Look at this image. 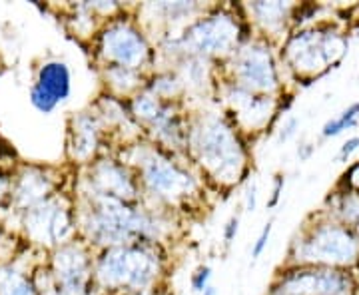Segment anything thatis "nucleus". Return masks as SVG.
<instances>
[{
  "label": "nucleus",
  "mask_w": 359,
  "mask_h": 295,
  "mask_svg": "<svg viewBox=\"0 0 359 295\" xmlns=\"http://www.w3.org/2000/svg\"><path fill=\"white\" fill-rule=\"evenodd\" d=\"M194 150L218 180H238L244 166V152L238 138L224 122L205 120L192 132Z\"/></svg>",
  "instance_id": "nucleus-1"
},
{
  "label": "nucleus",
  "mask_w": 359,
  "mask_h": 295,
  "mask_svg": "<svg viewBox=\"0 0 359 295\" xmlns=\"http://www.w3.org/2000/svg\"><path fill=\"white\" fill-rule=\"evenodd\" d=\"M90 235L100 244L122 245L132 238H142L152 231V221L140 212L124 205L122 200L102 195L90 216Z\"/></svg>",
  "instance_id": "nucleus-2"
},
{
  "label": "nucleus",
  "mask_w": 359,
  "mask_h": 295,
  "mask_svg": "<svg viewBox=\"0 0 359 295\" xmlns=\"http://www.w3.org/2000/svg\"><path fill=\"white\" fill-rule=\"evenodd\" d=\"M158 271V261L152 254L140 247L116 245L110 247L98 261L96 277L104 287L142 289L152 283Z\"/></svg>",
  "instance_id": "nucleus-3"
},
{
  "label": "nucleus",
  "mask_w": 359,
  "mask_h": 295,
  "mask_svg": "<svg viewBox=\"0 0 359 295\" xmlns=\"http://www.w3.org/2000/svg\"><path fill=\"white\" fill-rule=\"evenodd\" d=\"M359 256L355 238L339 226H321L304 240L297 257L318 263H353Z\"/></svg>",
  "instance_id": "nucleus-4"
},
{
  "label": "nucleus",
  "mask_w": 359,
  "mask_h": 295,
  "mask_svg": "<svg viewBox=\"0 0 359 295\" xmlns=\"http://www.w3.org/2000/svg\"><path fill=\"white\" fill-rule=\"evenodd\" d=\"M238 40V26L230 16H210L200 20L186 32V46L192 52L202 54H224L236 46Z\"/></svg>",
  "instance_id": "nucleus-5"
},
{
  "label": "nucleus",
  "mask_w": 359,
  "mask_h": 295,
  "mask_svg": "<svg viewBox=\"0 0 359 295\" xmlns=\"http://www.w3.org/2000/svg\"><path fill=\"white\" fill-rule=\"evenodd\" d=\"M102 54L114 66L134 70L146 60L148 46L136 28L124 25V22H118L104 32Z\"/></svg>",
  "instance_id": "nucleus-6"
},
{
  "label": "nucleus",
  "mask_w": 359,
  "mask_h": 295,
  "mask_svg": "<svg viewBox=\"0 0 359 295\" xmlns=\"http://www.w3.org/2000/svg\"><path fill=\"white\" fill-rule=\"evenodd\" d=\"M70 90L72 84L68 66L60 60H50L40 66L36 82L30 90V102L42 114H50L58 104L70 96Z\"/></svg>",
  "instance_id": "nucleus-7"
},
{
  "label": "nucleus",
  "mask_w": 359,
  "mask_h": 295,
  "mask_svg": "<svg viewBox=\"0 0 359 295\" xmlns=\"http://www.w3.org/2000/svg\"><path fill=\"white\" fill-rule=\"evenodd\" d=\"M236 76L248 92H271L278 86L276 66L269 52L259 44H250L238 54Z\"/></svg>",
  "instance_id": "nucleus-8"
},
{
  "label": "nucleus",
  "mask_w": 359,
  "mask_h": 295,
  "mask_svg": "<svg viewBox=\"0 0 359 295\" xmlns=\"http://www.w3.org/2000/svg\"><path fill=\"white\" fill-rule=\"evenodd\" d=\"M341 48L344 42L337 36L321 32H304L295 36L287 46L290 58L299 70H318L323 64L332 62L335 54H341Z\"/></svg>",
  "instance_id": "nucleus-9"
},
{
  "label": "nucleus",
  "mask_w": 359,
  "mask_h": 295,
  "mask_svg": "<svg viewBox=\"0 0 359 295\" xmlns=\"http://www.w3.org/2000/svg\"><path fill=\"white\" fill-rule=\"evenodd\" d=\"M347 285L349 280L339 271H297L287 275L271 295H344Z\"/></svg>",
  "instance_id": "nucleus-10"
},
{
  "label": "nucleus",
  "mask_w": 359,
  "mask_h": 295,
  "mask_svg": "<svg viewBox=\"0 0 359 295\" xmlns=\"http://www.w3.org/2000/svg\"><path fill=\"white\" fill-rule=\"evenodd\" d=\"M26 230L39 242L58 244L70 233L68 212L56 202H42L39 205H32L26 212Z\"/></svg>",
  "instance_id": "nucleus-11"
},
{
  "label": "nucleus",
  "mask_w": 359,
  "mask_h": 295,
  "mask_svg": "<svg viewBox=\"0 0 359 295\" xmlns=\"http://www.w3.org/2000/svg\"><path fill=\"white\" fill-rule=\"evenodd\" d=\"M54 270L58 277V295H86L90 266L82 249L74 245L62 247L56 254Z\"/></svg>",
  "instance_id": "nucleus-12"
},
{
  "label": "nucleus",
  "mask_w": 359,
  "mask_h": 295,
  "mask_svg": "<svg viewBox=\"0 0 359 295\" xmlns=\"http://www.w3.org/2000/svg\"><path fill=\"white\" fill-rule=\"evenodd\" d=\"M142 176L146 186L158 195H184L194 190L192 178L182 172L176 164L162 160V158H150L142 166Z\"/></svg>",
  "instance_id": "nucleus-13"
},
{
  "label": "nucleus",
  "mask_w": 359,
  "mask_h": 295,
  "mask_svg": "<svg viewBox=\"0 0 359 295\" xmlns=\"http://www.w3.org/2000/svg\"><path fill=\"white\" fill-rule=\"evenodd\" d=\"M94 184L102 190V195L116 198V200H126L134 195V184L128 178V174L120 166L104 162L100 166L94 167Z\"/></svg>",
  "instance_id": "nucleus-14"
},
{
  "label": "nucleus",
  "mask_w": 359,
  "mask_h": 295,
  "mask_svg": "<svg viewBox=\"0 0 359 295\" xmlns=\"http://www.w3.org/2000/svg\"><path fill=\"white\" fill-rule=\"evenodd\" d=\"M50 190L48 180L42 178L40 174H26L20 178L18 186H16V200L20 205H36L42 202V198Z\"/></svg>",
  "instance_id": "nucleus-15"
},
{
  "label": "nucleus",
  "mask_w": 359,
  "mask_h": 295,
  "mask_svg": "<svg viewBox=\"0 0 359 295\" xmlns=\"http://www.w3.org/2000/svg\"><path fill=\"white\" fill-rule=\"evenodd\" d=\"M98 142V130L88 116H80L74 126V156L76 158H88L96 150Z\"/></svg>",
  "instance_id": "nucleus-16"
},
{
  "label": "nucleus",
  "mask_w": 359,
  "mask_h": 295,
  "mask_svg": "<svg viewBox=\"0 0 359 295\" xmlns=\"http://www.w3.org/2000/svg\"><path fill=\"white\" fill-rule=\"evenodd\" d=\"M0 295H36L34 285L14 270H0Z\"/></svg>",
  "instance_id": "nucleus-17"
},
{
  "label": "nucleus",
  "mask_w": 359,
  "mask_h": 295,
  "mask_svg": "<svg viewBox=\"0 0 359 295\" xmlns=\"http://www.w3.org/2000/svg\"><path fill=\"white\" fill-rule=\"evenodd\" d=\"M358 118H359V104H353L349 110L344 112L341 118L332 120V122H327V124L323 126V136H337L341 130L349 128V126H355Z\"/></svg>",
  "instance_id": "nucleus-18"
},
{
  "label": "nucleus",
  "mask_w": 359,
  "mask_h": 295,
  "mask_svg": "<svg viewBox=\"0 0 359 295\" xmlns=\"http://www.w3.org/2000/svg\"><path fill=\"white\" fill-rule=\"evenodd\" d=\"M252 8H254V13L259 18L262 16H269V22L282 20L285 13H287V4H282V2H262V4H254Z\"/></svg>",
  "instance_id": "nucleus-19"
},
{
  "label": "nucleus",
  "mask_w": 359,
  "mask_h": 295,
  "mask_svg": "<svg viewBox=\"0 0 359 295\" xmlns=\"http://www.w3.org/2000/svg\"><path fill=\"white\" fill-rule=\"evenodd\" d=\"M210 277H212V270L205 266V268H200V270L196 271L192 275V287L194 291H204L205 287H208V282H210Z\"/></svg>",
  "instance_id": "nucleus-20"
},
{
  "label": "nucleus",
  "mask_w": 359,
  "mask_h": 295,
  "mask_svg": "<svg viewBox=\"0 0 359 295\" xmlns=\"http://www.w3.org/2000/svg\"><path fill=\"white\" fill-rule=\"evenodd\" d=\"M269 233H271V224H266V228L262 230L259 238H257L256 245H254V252H252V257H254V259H257V257L262 256V252L266 249V245H268V240H269Z\"/></svg>",
  "instance_id": "nucleus-21"
},
{
  "label": "nucleus",
  "mask_w": 359,
  "mask_h": 295,
  "mask_svg": "<svg viewBox=\"0 0 359 295\" xmlns=\"http://www.w3.org/2000/svg\"><path fill=\"white\" fill-rule=\"evenodd\" d=\"M358 148H359V138H351L349 142H346V144H344V148H341V152H339V160H346V158H349V156L353 154Z\"/></svg>",
  "instance_id": "nucleus-22"
},
{
  "label": "nucleus",
  "mask_w": 359,
  "mask_h": 295,
  "mask_svg": "<svg viewBox=\"0 0 359 295\" xmlns=\"http://www.w3.org/2000/svg\"><path fill=\"white\" fill-rule=\"evenodd\" d=\"M238 233V218H231L226 226V231H224V238H226V244H231V240L236 238Z\"/></svg>",
  "instance_id": "nucleus-23"
},
{
  "label": "nucleus",
  "mask_w": 359,
  "mask_h": 295,
  "mask_svg": "<svg viewBox=\"0 0 359 295\" xmlns=\"http://www.w3.org/2000/svg\"><path fill=\"white\" fill-rule=\"evenodd\" d=\"M346 216L351 219V221H355V224H358V230H359V202L358 200H351V204H349V210H347Z\"/></svg>",
  "instance_id": "nucleus-24"
},
{
  "label": "nucleus",
  "mask_w": 359,
  "mask_h": 295,
  "mask_svg": "<svg viewBox=\"0 0 359 295\" xmlns=\"http://www.w3.org/2000/svg\"><path fill=\"white\" fill-rule=\"evenodd\" d=\"M248 210L254 212L256 210V184H252L248 188Z\"/></svg>",
  "instance_id": "nucleus-25"
},
{
  "label": "nucleus",
  "mask_w": 359,
  "mask_h": 295,
  "mask_svg": "<svg viewBox=\"0 0 359 295\" xmlns=\"http://www.w3.org/2000/svg\"><path fill=\"white\" fill-rule=\"evenodd\" d=\"M202 295H218V291H216V287H212V285H208L204 291H202Z\"/></svg>",
  "instance_id": "nucleus-26"
},
{
  "label": "nucleus",
  "mask_w": 359,
  "mask_h": 295,
  "mask_svg": "<svg viewBox=\"0 0 359 295\" xmlns=\"http://www.w3.org/2000/svg\"><path fill=\"white\" fill-rule=\"evenodd\" d=\"M353 181H355V184H359V166L355 167V172H353Z\"/></svg>",
  "instance_id": "nucleus-27"
}]
</instances>
